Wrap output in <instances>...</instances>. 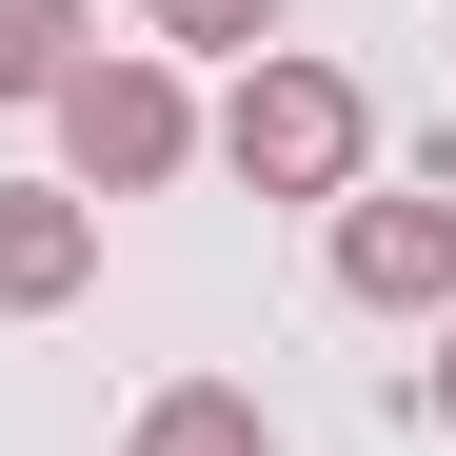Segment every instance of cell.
<instances>
[{
	"label": "cell",
	"mask_w": 456,
	"mask_h": 456,
	"mask_svg": "<svg viewBox=\"0 0 456 456\" xmlns=\"http://www.w3.org/2000/svg\"><path fill=\"white\" fill-rule=\"evenodd\" d=\"M199 139H218V159H239L258 199H357V159H377V100L338 80V60L258 40V60H239V100H218Z\"/></svg>",
	"instance_id": "1"
},
{
	"label": "cell",
	"mask_w": 456,
	"mask_h": 456,
	"mask_svg": "<svg viewBox=\"0 0 456 456\" xmlns=\"http://www.w3.org/2000/svg\"><path fill=\"white\" fill-rule=\"evenodd\" d=\"M40 119H60V179H80V199H159V179L199 159V100H179V60H80Z\"/></svg>",
	"instance_id": "2"
},
{
	"label": "cell",
	"mask_w": 456,
	"mask_h": 456,
	"mask_svg": "<svg viewBox=\"0 0 456 456\" xmlns=\"http://www.w3.org/2000/svg\"><path fill=\"white\" fill-rule=\"evenodd\" d=\"M338 297L357 318H456V199H338Z\"/></svg>",
	"instance_id": "3"
},
{
	"label": "cell",
	"mask_w": 456,
	"mask_h": 456,
	"mask_svg": "<svg viewBox=\"0 0 456 456\" xmlns=\"http://www.w3.org/2000/svg\"><path fill=\"white\" fill-rule=\"evenodd\" d=\"M100 278V199L80 179H0V318H60Z\"/></svg>",
	"instance_id": "4"
},
{
	"label": "cell",
	"mask_w": 456,
	"mask_h": 456,
	"mask_svg": "<svg viewBox=\"0 0 456 456\" xmlns=\"http://www.w3.org/2000/svg\"><path fill=\"white\" fill-rule=\"evenodd\" d=\"M119 456H278V417L239 397V377H159V397H139V436Z\"/></svg>",
	"instance_id": "5"
},
{
	"label": "cell",
	"mask_w": 456,
	"mask_h": 456,
	"mask_svg": "<svg viewBox=\"0 0 456 456\" xmlns=\"http://www.w3.org/2000/svg\"><path fill=\"white\" fill-rule=\"evenodd\" d=\"M80 0H0V100H60V80H80Z\"/></svg>",
	"instance_id": "6"
},
{
	"label": "cell",
	"mask_w": 456,
	"mask_h": 456,
	"mask_svg": "<svg viewBox=\"0 0 456 456\" xmlns=\"http://www.w3.org/2000/svg\"><path fill=\"white\" fill-rule=\"evenodd\" d=\"M139 20H159L179 60H258V40H278V0H139Z\"/></svg>",
	"instance_id": "7"
},
{
	"label": "cell",
	"mask_w": 456,
	"mask_h": 456,
	"mask_svg": "<svg viewBox=\"0 0 456 456\" xmlns=\"http://www.w3.org/2000/svg\"><path fill=\"white\" fill-rule=\"evenodd\" d=\"M436 436H456V338H436Z\"/></svg>",
	"instance_id": "8"
}]
</instances>
